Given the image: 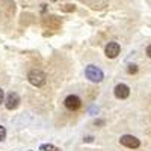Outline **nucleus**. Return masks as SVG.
Segmentation results:
<instances>
[{
  "label": "nucleus",
  "mask_w": 151,
  "mask_h": 151,
  "mask_svg": "<svg viewBox=\"0 0 151 151\" xmlns=\"http://www.w3.org/2000/svg\"><path fill=\"white\" fill-rule=\"evenodd\" d=\"M85 76H86V79L89 82H92V83H100L104 79L103 71L100 70L97 65H88L85 68Z\"/></svg>",
  "instance_id": "f257e3e1"
},
{
  "label": "nucleus",
  "mask_w": 151,
  "mask_h": 151,
  "mask_svg": "<svg viewBox=\"0 0 151 151\" xmlns=\"http://www.w3.org/2000/svg\"><path fill=\"white\" fill-rule=\"evenodd\" d=\"M27 80H29L33 86L41 88V86H44L45 82H47V76H45V73H42L41 70H32V71H29V74H27Z\"/></svg>",
  "instance_id": "f03ea898"
},
{
  "label": "nucleus",
  "mask_w": 151,
  "mask_h": 151,
  "mask_svg": "<svg viewBox=\"0 0 151 151\" xmlns=\"http://www.w3.org/2000/svg\"><path fill=\"white\" fill-rule=\"evenodd\" d=\"M119 142H121V145L127 147V148H139V145H141V141L137 139L136 136H133V134H124V136H121Z\"/></svg>",
  "instance_id": "7ed1b4c3"
},
{
  "label": "nucleus",
  "mask_w": 151,
  "mask_h": 151,
  "mask_svg": "<svg viewBox=\"0 0 151 151\" xmlns=\"http://www.w3.org/2000/svg\"><path fill=\"white\" fill-rule=\"evenodd\" d=\"M18 104H20V95H18L17 92H9V94L6 95V98H5V106H6V109H8V110H14V109L18 107Z\"/></svg>",
  "instance_id": "20e7f679"
},
{
  "label": "nucleus",
  "mask_w": 151,
  "mask_h": 151,
  "mask_svg": "<svg viewBox=\"0 0 151 151\" xmlns=\"http://www.w3.org/2000/svg\"><path fill=\"white\" fill-rule=\"evenodd\" d=\"M64 104H65V107L67 109H70V110H77V109H80V106H82V100L77 97V95H68L65 100H64Z\"/></svg>",
  "instance_id": "39448f33"
},
{
  "label": "nucleus",
  "mask_w": 151,
  "mask_h": 151,
  "mask_svg": "<svg viewBox=\"0 0 151 151\" xmlns=\"http://www.w3.org/2000/svg\"><path fill=\"white\" fill-rule=\"evenodd\" d=\"M119 52H121V47H119L118 42H109L104 48V53L109 59H115L119 55Z\"/></svg>",
  "instance_id": "423d86ee"
},
{
  "label": "nucleus",
  "mask_w": 151,
  "mask_h": 151,
  "mask_svg": "<svg viewBox=\"0 0 151 151\" xmlns=\"http://www.w3.org/2000/svg\"><path fill=\"white\" fill-rule=\"evenodd\" d=\"M130 95V88L124 83H119L115 86V97L119 98V100H125Z\"/></svg>",
  "instance_id": "0eeeda50"
},
{
  "label": "nucleus",
  "mask_w": 151,
  "mask_h": 151,
  "mask_svg": "<svg viewBox=\"0 0 151 151\" xmlns=\"http://www.w3.org/2000/svg\"><path fill=\"white\" fill-rule=\"evenodd\" d=\"M41 151H60V150L52 144H44V145H41Z\"/></svg>",
  "instance_id": "6e6552de"
},
{
  "label": "nucleus",
  "mask_w": 151,
  "mask_h": 151,
  "mask_svg": "<svg viewBox=\"0 0 151 151\" xmlns=\"http://www.w3.org/2000/svg\"><path fill=\"white\" fill-rule=\"evenodd\" d=\"M5 137H6V129L3 125H0V141H3Z\"/></svg>",
  "instance_id": "1a4fd4ad"
},
{
  "label": "nucleus",
  "mask_w": 151,
  "mask_h": 151,
  "mask_svg": "<svg viewBox=\"0 0 151 151\" xmlns=\"http://www.w3.org/2000/svg\"><path fill=\"white\" fill-rule=\"evenodd\" d=\"M127 73H129V74H134V73H137V67H136V65H133V64H132V65H129Z\"/></svg>",
  "instance_id": "9d476101"
},
{
  "label": "nucleus",
  "mask_w": 151,
  "mask_h": 151,
  "mask_svg": "<svg viewBox=\"0 0 151 151\" xmlns=\"http://www.w3.org/2000/svg\"><path fill=\"white\" fill-rule=\"evenodd\" d=\"M3 101H5V91L0 88V104H2Z\"/></svg>",
  "instance_id": "9b49d317"
},
{
  "label": "nucleus",
  "mask_w": 151,
  "mask_h": 151,
  "mask_svg": "<svg viewBox=\"0 0 151 151\" xmlns=\"http://www.w3.org/2000/svg\"><path fill=\"white\" fill-rule=\"evenodd\" d=\"M147 55H148V58L151 59V44H150V45L147 47Z\"/></svg>",
  "instance_id": "f8f14e48"
},
{
  "label": "nucleus",
  "mask_w": 151,
  "mask_h": 151,
  "mask_svg": "<svg viewBox=\"0 0 151 151\" xmlns=\"http://www.w3.org/2000/svg\"><path fill=\"white\" fill-rule=\"evenodd\" d=\"M85 142H92V136H88V137H85Z\"/></svg>",
  "instance_id": "ddd939ff"
},
{
  "label": "nucleus",
  "mask_w": 151,
  "mask_h": 151,
  "mask_svg": "<svg viewBox=\"0 0 151 151\" xmlns=\"http://www.w3.org/2000/svg\"><path fill=\"white\" fill-rule=\"evenodd\" d=\"M104 124V121H101V119H100V121H95V125H103Z\"/></svg>",
  "instance_id": "4468645a"
}]
</instances>
